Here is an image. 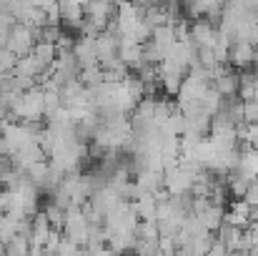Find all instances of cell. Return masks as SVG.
Masks as SVG:
<instances>
[{"mask_svg": "<svg viewBox=\"0 0 258 256\" xmlns=\"http://www.w3.org/2000/svg\"><path fill=\"white\" fill-rule=\"evenodd\" d=\"M118 61H123L128 68H136L143 56H141V43L131 40V38H120L118 40Z\"/></svg>", "mask_w": 258, "mask_h": 256, "instance_id": "7", "label": "cell"}, {"mask_svg": "<svg viewBox=\"0 0 258 256\" xmlns=\"http://www.w3.org/2000/svg\"><path fill=\"white\" fill-rule=\"evenodd\" d=\"M243 123H258V103L256 100L243 103Z\"/></svg>", "mask_w": 258, "mask_h": 256, "instance_id": "20", "label": "cell"}, {"mask_svg": "<svg viewBox=\"0 0 258 256\" xmlns=\"http://www.w3.org/2000/svg\"><path fill=\"white\" fill-rule=\"evenodd\" d=\"M90 251V256H118L110 246H100V249H88Z\"/></svg>", "mask_w": 258, "mask_h": 256, "instance_id": "24", "label": "cell"}, {"mask_svg": "<svg viewBox=\"0 0 258 256\" xmlns=\"http://www.w3.org/2000/svg\"><path fill=\"white\" fill-rule=\"evenodd\" d=\"M10 118L18 121H43V90L38 85L18 93L10 100Z\"/></svg>", "mask_w": 258, "mask_h": 256, "instance_id": "1", "label": "cell"}, {"mask_svg": "<svg viewBox=\"0 0 258 256\" xmlns=\"http://www.w3.org/2000/svg\"><path fill=\"white\" fill-rule=\"evenodd\" d=\"M33 56L43 63V66H53L55 63V56H58V48L53 45V43H35V48H33Z\"/></svg>", "mask_w": 258, "mask_h": 256, "instance_id": "12", "label": "cell"}, {"mask_svg": "<svg viewBox=\"0 0 258 256\" xmlns=\"http://www.w3.org/2000/svg\"><path fill=\"white\" fill-rule=\"evenodd\" d=\"M78 244L76 241H71L68 236H60V244H58V249H55V256H76L78 254Z\"/></svg>", "mask_w": 258, "mask_h": 256, "instance_id": "19", "label": "cell"}, {"mask_svg": "<svg viewBox=\"0 0 258 256\" xmlns=\"http://www.w3.org/2000/svg\"><path fill=\"white\" fill-rule=\"evenodd\" d=\"M223 211H226L223 206L211 203V206H208L201 216H196V219H198V221H201L208 231H213V234H216V229H218V226H221V221H223Z\"/></svg>", "mask_w": 258, "mask_h": 256, "instance_id": "11", "label": "cell"}, {"mask_svg": "<svg viewBox=\"0 0 258 256\" xmlns=\"http://www.w3.org/2000/svg\"><path fill=\"white\" fill-rule=\"evenodd\" d=\"M136 239L158 241V224H156V221H138V226H136Z\"/></svg>", "mask_w": 258, "mask_h": 256, "instance_id": "15", "label": "cell"}, {"mask_svg": "<svg viewBox=\"0 0 258 256\" xmlns=\"http://www.w3.org/2000/svg\"><path fill=\"white\" fill-rule=\"evenodd\" d=\"M246 143L251 148H258V123H248L246 126Z\"/></svg>", "mask_w": 258, "mask_h": 256, "instance_id": "21", "label": "cell"}, {"mask_svg": "<svg viewBox=\"0 0 258 256\" xmlns=\"http://www.w3.org/2000/svg\"><path fill=\"white\" fill-rule=\"evenodd\" d=\"M15 226H18V224H15L8 214H0V244H3V246H5L13 236H18Z\"/></svg>", "mask_w": 258, "mask_h": 256, "instance_id": "16", "label": "cell"}, {"mask_svg": "<svg viewBox=\"0 0 258 256\" xmlns=\"http://www.w3.org/2000/svg\"><path fill=\"white\" fill-rule=\"evenodd\" d=\"M15 63H18V58L5 48V45H0V76H8V73H13V68H15Z\"/></svg>", "mask_w": 258, "mask_h": 256, "instance_id": "18", "label": "cell"}, {"mask_svg": "<svg viewBox=\"0 0 258 256\" xmlns=\"http://www.w3.org/2000/svg\"><path fill=\"white\" fill-rule=\"evenodd\" d=\"M168 0H148V5H166Z\"/></svg>", "mask_w": 258, "mask_h": 256, "instance_id": "27", "label": "cell"}, {"mask_svg": "<svg viewBox=\"0 0 258 256\" xmlns=\"http://www.w3.org/2000/svg\"><path fill=\"white\" fill-rule=\"evenodd\" d=\"M211 85L221 93V98H238V95H236V93H238V76L231 73V71L223 73L221 78H216Z\"/></svg>", "mask_w": 258, "mask_h": 256, "instance_id": "10", "label": "cell"}, {"mask_svg": "<svg viewBox=\"0 0 258 256\" xmlns=\"http://www.w3.org/2000/svg\"><path fill=\"white\" fill-rule=\"evenodd\" d=\"M206 256H228V249H226L223 244H218V241H216V244L208 249V254Z\"/></svg>", "mask_w": 258, "mask_h": 256, "instance_id": "23", "label": "cell"}, {"mask_svg": "<svg viewBox=\"0 0 258 256\" xmlns=\"http://www.w3.org/2000/svg\"><path fill=\"white\" fill-rule=\"evenodd\" d=\"M5 48H8L15 58H23V56L33 53V48H35V33H33V28H28V25H23V23H15V25L10 28V33H8Z\"/></svg>", "mask_w": 258, "mask_h": 256, "instance_id": "3", "label": "cell"}, {"mask_svg": "<svg viewBox=\"0 0 258 256\" xmlns=\"http://www.w3.org/2000/svg\"><path fill=\"white\" fill-rule=\"evenodd\" d=\"M241 229H236V226H231V224H226V221H221V226L216 229V241L218 244H223L228 251H236V246L241 244Z\"/></svg>", "mask_w": 258, "mask_h": 256, "instance_id": "8", "label": "cell"}, {"mask_svg": "<svg viewBox=\"0 0 258 256\" xmlns=\"http://www.w3.org/2000/svg\"><path fill=\"white\" fill-rule=\"evenodd\" d=\"M251 221L258 226V209H253V211H251Z\"/></svg>", "mask_w": 258, "mask_h": 256, "instance_id": "26", "label": "cell"}, {"mask_svg": "<svg viewBox=\"0 0 258 256\" xmlns=\"http://www.w3.org/2000/svg\"><path fill=\"white\" fill-rule=\"evenodd\" d=\"M8 5H10V0H0V13H5V10H8Z\"/></svg>", "mask_w": 258, "mask_h": 256, "instance_id": "25", "label": "cell"}, {"mask_svg": "<svg viewBox=\"0 0 258 256\" xmlns=\"http://www.w3.org/2000/svg\"><path fill=\"white\" fill-rule=\"evenodd\" d=\"M58 15H60V25L83 30L86 13H83V5H78L76 0H58Z\"/></svg>", "mask_w": 258, "mask_h": 256, "instance_id": "4", "label": "cell"}, {"mask_svg": "<svg viewBox=\"0 0 258 256\" xmlns=\"http://www.w3.org/2000/svg\"><path fill=\"white\" fill-rule=\"evenodd\" d=\"M223 221L243 231V229L251 224V216H246V214H236V211H231V209H228V211H223Z\"/></svg>", "mask_w": 258, "mask_h": 256, "instance_id": "17", "label": "cell"}, {"mask_svg": "<svg viewBox=\"0 0 258 256\" xmlns=\"http://www.w3.org/2000/svg\"><path fill=\"white\" fill-rule=\"evenodd\" d=\"M253 209H258V181H253L251 186H248V191H246V196H243Z\"/></svg>", "mask_w": 258, "mask_h": 256, "instance_id": "22", "label": "cell"}, {"mask_svg": "<svg viewBox=\"0 0 258 256\" xmlns=\"http://www.w3.org/2000/svg\"><path fill=\"white\" fill-rule=\"evenodd\" d=\"M136 183L143 188V191H161L163 188V171H138L136 173Z\"/></svg>", "mask_w": 258, "mask_h": 256, "instance_id": "9", "label": "cell"}, {"mask_svg": "<svg viewBox=\"0 0 258 256\" xmlns=\"http://www.w3.org/2000/svg\"><path fill=\"white\" fill-rule=\"evenodd\" d=\"M90 221H88L83 206H71L66 211V221H63V236H68L71 241H76L78 246H86L88 244V234H90Z\"/></svg>", "mask_w": 258, "mask_h": 256, "instance_id": "2", "label": "cell"}, {"mask_svg": "<svg viewBox=\"0 0 258 256\" xmlns=\"http://www.w3.org/2000/svg\"><path fill=\"white\" fill-rule=\"evenodd\" d=\"M248 256H258V246H253V249L248 251Z\"/></svg>", "mask_w": 258, "mask_h": 256, "instance_id": "28", "label": "cell"}, {"mask_svg": "<svg viewBox=\"0 0 258 256\" xmlns=\"http://www.w3.org/2000/svg\"><path fill=\"white\" fill-rule=\"evenodd\" d=\"M253 58H256V48L248 45V43H231L228 48V61L236 66V68H248L253 66Z\"/></svg>", "mask_w": 258, "mask_h": 256, "instance_id": "6", "label": "cell"}, {"mask_svg": "<svg viewBox=\"0 0 258 256\" xmlns=\"http://www.w3.org/2000/svg\"><path fill=\"white\" fill-rule=\"evenodd\" d=\"M43 214L48 216V221H50V226H53V229H58V231L63 229V221H66V211H63L60 206H55V203H50V201H48V203L43 206Z\"/></svg>", "mask_w": 258, "mask_h": 256, "instance_id": "14", "label": "cell"}, {"mask_svg": "<svg viewBox=\"0 0 258 256\" xmlns=\"http://www.w3.org/2000/svg\"><path fill=\"white\" fill-rule=\"evenodd\" d=\"M5 256H30V244L25 236H13L5 244Z\"/></svg>", "mask_w": 258, "mask_h": 256, "instance_id": "13", "label": "cell"}, {"mask_svg": "<svg viewBox=\"0 0 258 256\" xmlns=\"http://www.w3.org/2000/svg\"><path fill=\"white\" fill-rule=\"evenodd\" d=\"M188 38L193 40L196 48H213V43H216V38H218V28L211 25L208 20H198V23L190 28Z\"/></svg>", "mask_w": 258, "mask_h": 256, "instance_id": "5", "label": "cell"}]
</instances>
